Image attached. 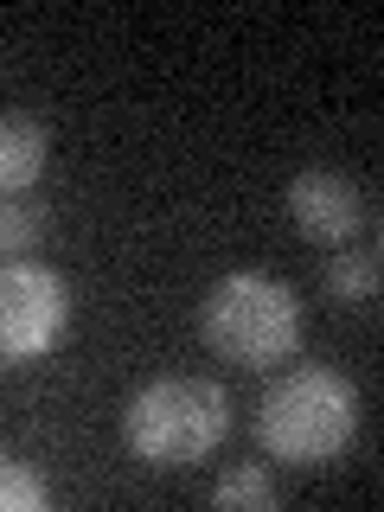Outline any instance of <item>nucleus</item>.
I'll use <instances>...</instances> for the list:
<instances>
[{
  "label": "nucleus",
  "instance_id": "f257e3e1",
  "mask_svg": "<svg viewBox=\"0 0 384 512\" xmlns=\"http://www.w3.org/2000/svg\"><path fill=\"white\" fill-rule=\"evenodd\" d=\"M352 436H359V384L333 365H295L263 391L256 442L269 448V461L320 468V461L346 455Z\"/></svg>",
  "mask_w": 384,
  "mask_h": 512
},
{
  "label": "nucleus",
  "instance_id": "f03ea898",
  "mask_svg": "<svg viewBox=\"0 0 384 512\" xmlns=\"http://www.w3.org/2000/svg\"><path fill=\"white\" fill-rule=\"evenodd\" d=\"M199 333L224 365H244V372L282 365L301 346V295L263 269H231L205 288Z\"/></svg>",
  "mask_w": 384,
  "mask_h": 512
},
{
  "label": "nucleus",
  "instance_id": "7ed1b4c3",
  "mask_svg": "<svg viewBox=\"0 0 384 512\" xmlns=\"http://www.w3.org/2000/svg\"><path fill=\"white\" fill-rule=\"evenodd\" d=\"M231 429V397L212 378H154L128 397L122 410V442L135 448V461L148 468H192L224 442Z\"/></svg>",
  "mask_w": 384,
  "mask_h": 512
},
{
  "label": "nucleus",
  "instance_id": "20e7f679",
  "mask_svg": "<svg viewBox=\"0 0 384 512\" xmlns=\"http://www.w3.org/2000/svg\"><path fill=\"white\" fill-rule=\"evenodd\" d=\"M71 333V288L45 263H0V365L45 359Z\"/></svg>",
  "mask_w": 384,
  "mask_h": 512
},
{
  "label": "nucleus",
  "instance_id": "39448f33",
  "mask_svg": "<svg viewBox=\"0 0 384 512\" xmlns=\"http://www.w3.org/2000/svg\"><path fill=\"white\" fill-rule=\"evenodd\" d=\"M288 218H295V231L308 237V244L346 250V244H359V231L378 224V205H372V192L359 180L308 167V173H295V186H288Z\"/></svg>",
  "mask_w": 384,
  "mask_h": 512
},
{
  "label": "nucleus",
  "instance_id": "423d86ee",
  "mask_svg": "<svg viewBox=\"0 0 384 512\" xmlns=\"http://www.w3.org/2000/svg\"><path fill=\"white\" fill-rule=\"evenodd\" d=\"M45 154H52L45 128L32 122V116H13V109H0V199H13V192L39 186V180H45Z\"/></svg>",
  "mask_w": 384,
  "mask_h": 512
},
{
  "label": "nucleus",
  "instance_id": "0eeeda50",
  "mask_svg": "<svg viewBox=\"0 0 384 512\" xmlns=\"http://www.w3.org/2000/svg\"><path fill=\"white\" fill-rule=\"evenodd\" d=\"M327 288L340 301H352V308H359V301H378V250H340L327 263Z\"/></svg>",
  "mask_w": 384,
  "mask_h": 512
},
{
  "label": "nucleus",
  "instance_id": "6e6552de",
  "mask_svg": "<svg viewBox=\"0 0 384 512\" xmlns=\"http://www.w3.org/2000/svg\"><path fill=\"white\" fill-rule=\"evenodd\" d=\"M282 493H276V480H269L256 461H244V468H231V474H218L212 480V506H250V512H269Z\"/></svg>",
  "mask_w": 384,
  "mask_h": 512
},
{
  "label": "nucleus",
  "instance_id": "1a4fd4ad",
  "mask_svg": "<svg viewBox=\"0 0 384 512\" xmlns=\"http://www.w3.org/2000/svg\"><path fill=\"white\" fill-rule=\"evenodd\" d=\"M45 500H52L45 474L26 468L20 455H0V512H39Z\"/></svg>",
  "mask_w": 384,
  "mask_h": 512
},
{
  "label": "nucleus",
  "instance_id": "9d476101",
  "mask_svg": "<svg viewBox=\"0 0 384 512\" xmlns=\"http://www.w3.org/2000/svg\"><path fill=\"white\" fill-rule=\"evenodd\" d=\"M32 237H39V224H32L20 205H0V256H20L32 250Z\"/></svg>",
  "mask_w": 384,
  "mask_h": 512
}]
</instances>
